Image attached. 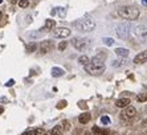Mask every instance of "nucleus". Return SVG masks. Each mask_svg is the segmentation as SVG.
Wrapping results in <instances>:
<instances>
[{
	"mask_svg": "<svg viewBox=\"0 0 147 135\" xmlns=\"http://www.w3.org/2000/svg\"><path fill=\"white\" fill-rule=\"evenodd\" d=\"M137 101L138 102H147V93H140V94H138Z\"/></svg>",
	"mask_w": 147,
	"mask_h": 135,
	"instance_id": "nucleus-21",
	"label": "nucleus"
},
{
	"mask_svg": "<svg viewBox=\"0 0 147 135\" xmlns=\"http://www.w3.org/2000/svg\"><path fill=\"white\" fill-rule=\"evenodd\" d=\"M90 44H92L90 38H86V37H74L72 40V45L77 51H81V52L86 51L90 47Z\"/></svg>",
	"mask_w": 147,
	"mask_h": 135,
	"instance_id": "nucleus-5",
	"label": "nucleus"
},
{
	"mask_svg": "<svg viewBox=\"0 0 147 135\" xmlns=\"http://www.w3.org/2000/svg\"><path fill=\"white\" fill-rule=\"evenodd\" d=\"M0 3H3V0H0Z\"/></svg>",
	"mask_w": 147,
	"mask_h": 135,
	"instance_id": "nucleus-34",
	"label": "nucleus"
},
{
	"mask_svg": "<svg viewBox=\"0 0 147 135\" xmlns=\"http://www.w3.org/2000/svg\"><path fill=\"white\" fill-rule=\"evenodd\" d=\"M65 106H66V101H61L57 105V109H62V107H65Z\"/></svg>",
	"mask_w": 147,
	"mask_h": 135,
	"instance_id": "nucleus-28",
	"label": "nucleus"
},
{
	"mask_svg": "<svg viewBox=\"0 0 147 135\" xmlns=\"http://www.w3.org/2000/svg\"><path fill=\"white\" fill-rule=\"evenodd\" d=\"M144 88H146V89H147V85H144Z\"/></svg>",
	"mask_w": 147,
	"mask_h": 135,
	"instance_id": "nucleus-33",
	"label": "nucleus"
},
{
	"mask_svg": "<svg viewBox=\"0 0 147 135\" xmlns=\"http://www.w3.org/2000/svg\"><path fill=\"white\" fill-rule=\"evenodd\" d=\"M133 34L135 40L140 44H147V27L143 24H139V25H135L133 27Z\"/></svg>",
	"mask_w": 147,
	"mask_h": 135,
	"instance_id": "nucleus-4",
	"label": "nucleus"
},
{
	"mask_svg": "<svg viewBox=\"0 0 147 135\" xmlns=\"http://www.w3.org/2000/svg\"><path fill=\"white\" fill-rule=\"evenodd\" d=\"M11 3L15 4V3H19V0H11Z\"/></svg>",
	"mask_w": 147,
	"mask_h": 135,
	"instance_id": "nucleus-31",
	"label": "nucleus"
},
{
	"mask_svg": "<svg viewBox=\"0 0 147 135\" xmlns=\"http://www.w3.org/2000/svg\"><path fill=\"white\" fill-rule=\"evenodd\" d=\"M135 115H137V110H135V107H133V106H127V107L121 113V118L127 121V119L134 118Z\"/></svg>",
	"mask_w": 147,
	"mask_h": 135,
	"instance_id": "nucleus-9",
	"label": "nucleus"
},
{
	"mask_svg": "<svg viewBox=\"0 0 147 135\" xmlns=\"http://www.w3.org/2000/svg\"><path fill=\"white\" fill-rule=\"evenodd\" d=\"M56 25V21L52 20V19H47V21H45V27L42 28L44 30H51L52 28Z\"/></svg>",
	"mask_w": 147,
	"mask_h": 135,
	"instance_id": "nucleus-19",
	"label": "nucleus"
},
{
	"mask_svg": "<svg viewBox=\"0 0 147 135\" xmlns=\"http://www.w3.org/2000/svg\"><path fill=\"white\" fill-rule=\"evenodd\" d=\"M127 62L126 58H118V60H114L113 62H111V66L114 68H119V66H123V65Z\"/></svg>",
	"mask_w": 147,
	"mask_h": 135,
	"instance_id": "nucleus-17",
	"label": "nucleus"
},
{
	"mask_svg": "<svg viewBox=\"0 0 147 135\" xmlns=\"http://www.w3.org/2000/svg\"><path fill=\"white\" fill-rule=\"evenodd\" d=\"M62 131H64V128H62L61 125H57L51 130V135H62Z\"/></svg>",
	"mask_w": 147,
	"mask_h": 135,
	"instance_id": "nucleus-18",
	"label": "nucleus"
},
{
	"mask_svg": "<svg viewBox=\"0 0 147 135\" xmlns=\"http://www.w3.org/2000/svg\"><path fill=\"white\" fill-rule=\"evenodd\" d=\"M146 111H147V106H146Z\"/></svg>",
	"mask_w": 147,
	"mask_h": 135,
	"instance_id": "nucleus-35",
	"label": "nucleus"
},
{
	"mask_svg": "<svg viewBox=\"0 0 147 135\" xmlns=\"http://www.w3.org/2000/svg\"><path fill=\"white\" fill-rule=\"evenodd\" d=\"M105 60H106V52H99V53H97L96 56L90 60V64L85 66L86 72L92 76L102 74L103 72H105V69H106Z\"/></svg>",
	"mask_w": 147,
	"mask_h": 135,
	"instance_id": "nucleus-1",
	"label": "nucleus"
},
{
	"mask_svg": "<svg viewBox=\"0 0 147 135\" xmlns=\"http://www.w3.org/2000/svg\"><path fill=\"white\" fill-rule=\"evenodd\" d=\"M57 9L60 11V12H58V14H60V16H61V17L65 16V9H64V8H62V7H58Z\"/></svg>",
	"mask_w": 147,
	"mask_h": 135,
	"instance_id": "nucleus-27",
	"label": "nucleus"
},
{
	"mask_svg": "<svg viewBox=\"0 0 147 135\" xmlns=\"http://www.w3.org/2000/svg\"><path fill=\"white\" fill-rule=\"evenodd\" d=\"M55 48V43L52 40H44L41 41V44L38 45V49H40V53L41 54H47Z\"/></svg>",
	"mask_w": 147,
	"mask_h": 135,
	"instance_id": "nucleus-8",
	"label": "nucleus"
},
{
	"mask_svg": "<svg viewBox=\"0 0 147 135\" xmlns=\"http://www.w3.org/2000/svg\"><path fill=\"white\" fill-rule=\"evenodd\" d=\"M64 74H65V72H64L62 68H58V66L52 68V76H53V77H61V76H64Z\"/></svg>",
	"mask_w": 147,
	"mask_h": 135,
	"instance_id": "nucleus-14",
	"label": "nucleus"
},
{
	"mask_svg": "<svg viewBox=\"0 0 147 135\" xmlns=\"http://www.w3.org/2000/svg\"><path fill=\"white\" fill-rule=\"evenodd\" d=\"M130 28L131 25L129 23H122L119 24L118 27H117V34H118V37L119 38H127L129 37V34H130Z\"/></svg>",
	"mask_w": 147,
	"mask_h": 135,
	"instance_id": "nucleus-6",
	"label": "nucleus"
},
{
	"mask_svg": "<svg viewBox=\"0 0 147 135\" xmlns=\"http://www.w3.org/2000/svg\"><path fill=\"white\" fill-rule=\"evenodd\" d=\"M115 54L117 56H119L121 58H127V56L130 54V51L126 49V48H115Z\"/></svg>",
	"mask_w": 147,
	"mask_h": 135,
	"instance_id": "nucleus-12",
	"label": "nucleus"
},
{
	"mask_svg": "<svg viewBox=\"0 0 147 135\" xmlns=\"http://www.w3.org/2000/svg\"><path fill=\"white\" fill-rule=\"evenodd\" d=\"M117 14L121 19H125V20L133 21L135 19H138L139 16V9L134 5H126V7H121L117 11Z\"/></svg>",
	"mask_w": 147,
	"mask_h": 135,
	"instance_id": "nucleus-3",
	"label": "nucleus"
},
{
	"mask_svg": "<svg viewBox=\"0 0 147 135\" xmlns=\"http://www.w3.org/2000/svg\"><path fill=\"white\" fill-rule=\"evenodd\" d=\"M78 62H80V64H81L84 68H85L86 65L90 64V58L88 57V56H81V57L78 58Z\"/></svg>",
	"mask_w": 147,
	"mask_h": 135,
	"instance_id": "nucleus-20",
	"label": "nucleus"
},
{
	"mask_svg": "<svg viewBox=\"0 0 147 135\" xmlns=\"http://www.w3.org/2000/svg\"><path fill=\"white\" fill-rule=\"evenodd\" d=\"M13 82H15L13 80H9V81L7 82V86H12V85H13Z\"/></svg>",
	"mask_w": 147,
	"mask_h": 135,
	"instance_id": "nucleus-29",
	"label": "nucleus"
},
{
	"mask_svg": "<svg viewBox=\"0 0 147 135\" xmlns=\"http://www.w3.org/2000/svg\"><path fill=\"white\" fill-rule=\"evenodd\" d=\"M42 135H47V134H42Z\"/></svg>",
	"mask_w": 147,
	"mask_h": 135,
	"instance_id": "nucleus-36",
	"label": "nucleus"
},
{
	"mask_svg": "<svg viewBox=\"0 0 147 135\" xmlns=\"http://www.w3.org/2000/svg\"><path fill=\"white\" fill-rule=\"evenodd\" d=\"M66 47H68V43H66V41H61V43L58 44V51H61V52L65 51Z\"/></svg>",
	"mask_w": 147,
	"mask_h": 135,
	"instance_id": "nucleus-24",
	"label": "nucleus"
},
{
	"mask_svg": "<svg viewBox=\"0 0 147 135\" xmlns=\"http://www.w3.org/2000/svg\"><path fill=\"white\" fill-rule=\"evenodd\" d=\"M28 0H19V5H20L21 8H27L28 7Z\"/></svg>",
	"mask_w": 147,
	"mask_h": 135,
	"instance_id": "nucleus-25",
	"label": "nucleus"
},
{
	"mask_svg": "<svg viewBox=\"0 0 147 135\" xmlns=\"http://www.w3.org/2000/svg\"><path fill=\"white\" fill-rule=\"evenodd\" d=\"M92 132H93L94 135H107V134H109V131H107V130L99 128L98 126H94V127L92 128Z\"/></svg>",
	"mask_w": 147,
	"mask_h": 135,
	"instance_id": "nucleus-16",
	"label": "nucleus"
},
{
	"mask_svg": "<svg viewBox=\"0 0 147 135\" xmlns=\"http://www.w3.org/2000/svg\"><path fill=\"white\" fill-rule=\"evenodd\" d=\"M101 122H102L105 126H107V125H110V118L105 115V117H102V118H101Z\"/></svg>",
	"mask_w": 147,
	"mask_h": 135,
	"instance_id": "nucleus-26",
	"label": "nucleus"
},
{
	"mask_svg": "<svg viewBox=\"0 0 147 135\" xmlns=\"http://www.w3.org/2000/svg\"><path fill=\"white\" fill-rule=\"evenodd\" d=\"M130 103H131V101L129 98H119V99L115 101V106L121 109H126L127 106H130Z\"/></svg>",
	"mask_w": 147,
	"mask_h": 135,
	"instance_id": "nucleus-11",
	"label": "nucleus"
},
{
	"mask_svg": "<svg viewBox=\"0 0 147 135\" xmlns=\"http://www.w3.org/2000/svg\"><path fill=\"white\" fill-rule=\"evenodd\" d=\"M42 134H44V131L41 128H31V130L24 131L21 135H42Z\"/></svg>",
	"mask_w": 147,
	"mask_h": 135,
	"instance_id": "nucleus-13",
	"label": "nucleus"
},
{
	"mask_svg": "<svg viewBox=\"0 0 147 135\" xmlns=\"http://www.w3.org/2000/svg\"><path fill=\"white\" fill-rule=\"evenodd\" d=\"M114 38H111V37H103V44L105 45H107V47H111V45H114Z\"/></svg>",
	"mask_w": 147,
	"mask_h": 135,
	"instance_id": "nucleus-22",
	"label": "nucleus"
},
{
	"mask_svg": "<svg viewBox=\"0 0 147 135\" xmlns=\"http://www.w3.org/2000/svg\"><path fill=\"white\" fill-rule=\"evenodd\" d=\"M37 47L38 45L36 44V43H32V44H28L27 45V51L29 52V53H32V52H34L36 49H37Z\"/></svg>",
	"mask_w": 147,
	"mask_h": 135,
	"instance_id": "nucleus-23",
	"label": "nucleus"
},
{
	"mask_svg": "<svg viewBox=\"0 0 147 135\" xmlns=\"http://www.w3.org/2000/svg\"><path fill=\"white\" fill-rule=\"evenodd\" d=\"M28 1H29V0H28Z\"/></svg>",
	"mask_w": 147,
	"mask_h": 135,
	"instance_id": "nucleus-37",
	"label": "nucleus"
},
{
	"mask_svg": "<svg viewBox=\"0 0 147 135\" xmlns=\"http://www.w3.org/2000/svg\"><path fill=\"white\" fill-rule=\"evenodd\" d=\"M1 16H3V15H1V12H0V19H1Z\"/></svg>",
	"mask_w": 147,
	"mask_h": 135,
	"instance_id": "nucleus-32",
	"label": "nucleus"
},
{
	"mask_svg": "<svg viewBox=\"0 0 147 135\" xmlns=\"http://www.w3.org/2000/svg\"><path fill=\"white\" fill-rule=\"evenodd\" d=\"M72 33V30L69 29L66 27H58V28H55L53 29V36L57 38H65V37H69Z\"/></svg>",
	"mask_w": 147,
	"mask_h": 135,
	"instance_id": "nucleus-7",
	"label": "nucleus"
},
{
	"mask_svg": "<svg viewBox=\"0 0 147 135\" xmlns=\"http://www.w3.org/2000/svg\"><path fill=\"white\" fill-rule=\"evenodd\" d=\"M142 5H143V7H147V0H142Z\"/></svg>",
	"mask_w": 147,
	"mask_h": 135,
	"instance_id": "nucleus-30",
	"label": "nucleus"
},
{
	"mask_svg": "<svg viewBox=\"0 0 147 135\" xmlns=\"http://www.w3.org/2000/svg\"><path fill=\"white\" fill-rule=\"evenodd\" d=\"M73 27L77 30H80V32L89 33V32L96 29L97 24H96V21L93 20V19H90V17H84V19H80V20L74 21V23H73Z\"/></svg>",
	"mask_w": 147,
	"mask_h": 135,
	"instance_id": "nucleus-2",
	"label": "nucleus"
},
{
	"mask_svg": "<svg viewBox=\"0 0 147 135\" xmlns=\"http://www.w3.org/2000/svg\"><path fill=\"white\" fill-rule=\"evenodd\" d=\"M133 62L135 65H140V64L147 62V51H143V52H140V53H138L137 56L134 57Z\"/></svg>",
	"mask_w": 147,
	"mask_h": 135,
	"instance_id": "nucleus-10",
	"label": "nucleus"
},
{
	"mask_svg": "<svg viewBox=\"0 0 147 135\" xmlns=\"http://www.w3.org/2000/svg\"><path fill=\"white\" fill-rule=\"evenodd\" d=\"M90 118H92V117H90L89 113H84V114H81L78 117V122L81 125H85V123H88V122L90 121Z\"/></svg>",
	"mask_w": 147,
	"mask_h": 135,
	"instance_id": "nucleus-15",
	"label": "nucleus"
}]
</instances>
